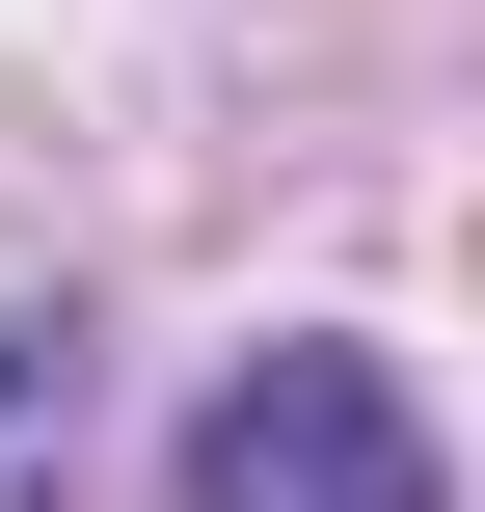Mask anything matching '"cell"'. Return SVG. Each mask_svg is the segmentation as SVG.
I'll use <instances>...</instances> for the list:
<instances>
[{
	"instance_id": "1",
	"label": "cell",
	"mask_w": 485,
	"mask_h": 512,
	"mask_svg": "<svg viewBox=\"0 0 485 512\" xmlns=\"http://www.w3.org/2000/svg\"><path fill=\"white\" fill-rule=\"evenodd\" d=\"M189 512H432V405L378 351H243L189 432Z\"/></svg>"
}]
</instances>
